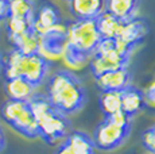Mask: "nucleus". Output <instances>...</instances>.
I'll list each match as a JSON object with an SVG mask.
<instances>
[{
  "instance_id": "obj_4",
  "label": "nucleus",
  "mask_w": 155,
  "mask_h": 154,
  "mask_svg": "<svg viewBox=\"0 0 155 154\" xmlns=\"http://www.w3.org/2000/svg\"><path fill=\"white\" fill-rule=\"evenodd\" d=\"M101 39L96 19H76L66 26V46L85 58L93 54Z\"/></svg>"
},
{
  "instance_id": "obj_2",
  "label": "nucleus",
  "mask_w": 155,
  "mask_h": 154,
  "mask_svg": "<svg viewBox=\"0 0 155 154\" xmlns=\"http://www.w3.org/2000/svg\"><path fill=\"white\" fill-rule=\"evenodd\" d=\"M27 103L37 120L38 134L46 143L54 145L66 137L70 130L68 115L53 107L46 95L35 93Z\"/></svg>"
},
{
  "instance_id": "obj_3",
  "label": "nucleus",
  "mask_w": 155,
  "mask_h": 154,
  "mask_svg": "<svg viewBox=\"0 0 155 154\" xmlns=\"http://www.w3.org/2000/svg\"><path fill=\"white\" fill-rule=\"evenodd\" d=\"M3 69H4L5 80L22 77L31 82L34 87H38L42 84L49 73L50 62L38 53L23 54L16 49H12L3 58Z\"/></svg>"
},
{
  "instance_id": "obj_9",
  "label": "nucleus",
  "mask_w": 155,
  "mask_h": 154,
  "mask_svg": "<svg viewBox=\"0 0 155 154\" xmlns=\"http://www.w3.org/2000/svg\"><path fill=\"white\" fill-rule=\"evenodd\" d=\"M96 85L97 88L104 91H123L131 85V73L127 68L109 70L100 76H96Z\"/></svg>"
},
{
  "instance_id": "obj_12",
  "label": "nucleus",
  "mask_w": 155,
  "mask_h": 154,
  "mask_svg": "<svg viewBox=\"0 0 155 154\" xmlns=\"http://www.w3.org/2000/svg\"><path fill=\"white\" fill-rule=\"evenodd\" d=\"M35 88L31 82L22 77H14V79L5 80L4 89L10 100H18V102H28L35 95Z\"/></svg>"
},
{
  "instance_id": "obj_1",
  "label": "nucleus",
  "mask_w": 155,
  "mask_h": 154,
  "mask_svg": "<svg viewBox=\"0 0 155 154\" xmlns=\"http://www.w3.org/2000/svg\"><path fill=\"white\" fill-rule=\"evenodd\" d=\"M46 97L53 107L65 115L80 111L86 102L85 88L80 79L68 70H58L50 77Z\"/></svg>"
},
{
  "instance_id": "obj_17",
  "label": "nucleus",
  "mask_w": 155,
  "mask_h": 154,
  "mask_svg": "<svg viewBox=\"0 0 155 154\" xmlns=\"http://www.w3.org/2000/svg\"><path fill=\"white\" fill-rule=\"evenodd\" d=\"M123 20H119L117 18L111 15L109 12L104 11L101 15L96 18V25L99 32L103 39H115L117 35Z\"/></svg>"
},
{
  "instance_id": "obj_19",
  "label": "nucleus",
  "mask_w": 155,
  "mask_h": 154,
  "mask_svg": "<svg viewBox=\"0 0 155 154\" xmlns=\"http://www.w3.org/2000/svg\"><path fill=\"white\" fill-rule=\"evenodd\" d=\"M7 16L28 18L34 16V5L31 0H7Z\"/></svg>"
},
{
  "instance_id": "obj_20",
  "label": "nucleus",
  "mask_w": 155,
  "mask_h": 154,
  "mask_svg": "<svg viewBox=\"0 0 155 154\" xmlns=\"http://www.w3.org/2000/svg\"><path fill=\"white\" fill-rule=\"evenodd\" d=\"M30 30H32V19L28 18L7 16V34L10 38L19 37Z\"/></svg>"
},
{
  "instance_id": "obj_15",
  "label": "nucleus",
  "mask_w": 155,
  "mask_h": 154,
  "mask_svg": "<svg viewBox=\"0 0 155 154\" xmlns=\"http://www.w3.org/2000/svg\"><path fill=\"white\" fill-rule=\"evenodd\" d=\"M65 143L69 146L73 154H96L92 138L82 131H73L66 135Z\"/></svg>"
},
{
  "instance_id": "obj_10",
  "label": "nucleus",
  "mask_w": 155,
  "mask_h": 154,
  "mask_svg": "<svg viewBox=\"0 0 155 154\" xmlns=\"http://www.w3.org/2000/svg\"><path fill=\"white\" fill-rule=\"evenodd\" d=\"M58 23H61L58 10L50 3H43L32 16V30L42 37L51 31Z\"/></svg>"
},
{
  "instance_id": "obj_21",
  "label": "nucleus",
  "mask_w": 155,
  "mask_h": 154,
  "mask_svg": "<svg viewBox=\"0 0 155 154\" xmlns=\"http://www.w3.org/2000/svg\"><path fill=\"white\" fill-rule=\"evenodd\" d=\"M142 143L147 152H150L151 154H155V124L153 127H150V129H147L146 131H143Z\"/></svg>"
},
{
  "instance_id": "obj_27",
  "label": "nucleus",
  "mask_w": 155,
  "mask_h": 154,
  "mask_svg": "<svg viewBox=\"0 0 155 154\" xmlns=\"http://www.w3.org/2000/svg\"><path fill=\"white\" fill-rule=\"evenodd\" d=\"M3 68V57H2V54H0V69Z\"/></svg>"
},
{
  "instance_id": "obj_13",
  "label": "nucleus",
  "mask_w": 155,
  "mask_h": 154,
  "mask_svg": "<svg viewBox=\"0 0 155 154\" xmlns=\"http://www.w3.org/2000/svg\"><path fill=\"white\" fill-rule=\"evenodd\" d=\"M144 92L134 87H127L121 91V111H124L131 118L140 112L146 107Z\"/></svg>"
},
{
  "instance_id": "obj_18",
  "label": "nucleus",
  "mask_w": 155,
  "mask_h": 154,
  "mask_svg": "<svg viewBox=\"0 0 155 154\" xmlns=\"http://www.w3.org/2000/svg\"><path fill=\"white\" fill-rule=\"evenodd\" d=\"M100 108L105 116L121 109V91H104L100 95Z\"/></svg>"
},
{
  "instance_id": "obj_24",
  "label": "nucleus",
  "mask_w": 155,
  "mask_h": 154,
  "mask_svg": "<svg viewBox=\"0 0 155 154\" xmlns=\"http://www.w3.org/2000/svg\"><path fill=\"white\" fill-rule=\"evenodd\" d=\"M7 18V0H0V20Z\"/></svg>"
},
{
  "instance_id": "obj_22",
  "label": "nucleus",
  "mask_w": 155,
  "mask_h": 154,
  "mask_svg": "<svg viewBox=\"0 0 155 154\" xmlns=\"http://www.w3.org/2000/svg\"><path fill=\"white\" fill-rule=\"evenodd\" d=\"M105 119H108L109 122L117 124V126H123V127H131V120L132 118L130 115H127L124 111H117L115 114L109 115V116H105Z\"/></svg>"
},
{
  "instance_id": "obj_5",
  "label": "nucleus",
  "mask_w": 155,
  "mask_h": 154,
  "mask_svg": "<svg viewBox=\"0 0 155 154\" xmlns=\"http://www.w3.org/2000/svg\"><path fill=\"white\" fill-rule=\"evenodd\" d=\"M0 114H2L3 120L20 135L28 139L39 137L37 120L27 102H18V100L8 99L2 105Z\"/></svg>"
},
{
  "instance_id": "obj_8",
  "label": "nucleus",
  "mask_w": 155,
  "mask_h": 154,
  "mask_svg": "<svg viewBox=\"0 0 155 154\" xmlns=\"http://www.w3.org/2000/svg\"><path fill=\"white\" fill-rule=\"evenodd\" d=\"M147 32H148L147 23L143 19L134 16L131 19L121 22L120 30H119L116 38L113 39V42H115L116 49L121 54L130 57V53L132 52V49L144 39Z\"/></svg>"
},
{
  "instance_id": "obj_11",
  "label": "nucleus",
  "mask_w": 155,
  "mask_h": 154,
  "mask_svg": "<svg viewBox=\"0 0 155 154\" xmlns=\"http://www.w3.org/2000/svg\"><path fill=\"white\" fill-rule=\"evenodd\" d=\"M69 7L76 19H96L105 11V0H69Z\"/></svg>"
},
{
  "instance_id": "obj_7",
  "label": "nucleus",
  "mask_w": 155,
  "mask_h": 154,
  "mask_svg": "<svg viewBox=\"0 0 155 154\" xmlns=\"http://www.w3.org/2000/svg\"><path fill=\"white\" fill-rule=\"evenodd\" d=\"M130 132L131 127L117 126L104 118L103 122L97 124L92 141L96 149L109 152V150H115L119 146H121L130 137Z\"/></svg>"
},
{
  "instance_id": "obj_16",
  "label": "nucleus",
  "mask_w": 155,
  "mask_h": 154,
  "mask_svg": "<svg viewBox=\"0 0 155 154\" xmlns=\"http://www.w3.org/2000/svg\"><path fill=\"white\" fill-rule=\"evenodd\" d=\"M11 45L23 54H37L39 50V35L34 30H30L19 37L10 38Z\"/></svg>"
},
{
  "instance_id": "obj_6",
  "label": "nucleus",
  "mask_w": 155,
  "mask_h": 154,
  "mask_svg": "<svg viewBox=\"0 0 155 154\" xmlns=\"http://www.w3.org/2000/svg\"><path fill=\"white\" fill-rule=\"evenodd\" d=\"M128 55H124L116 49L113 39H101L94 53L92 54L91 70L94 77L105 72L120 68H127Z\"/></svg>"
},
{
  "instance_id": "obj_14",
  "label": "nucleus",
  "mask_w": 155,
  "mask_h": 154,
  "mask_svg": "<svg viewBox=\"0 0 155 154\" xmlns=\"http://www.w3.org/2000/svg\"><path fill=\"white\" fill-rule=\"evenodd\" d=\"M138 0H105V11L119 20H128L135 16Z\"/></svg>"
},
{
  "instance_id": "obj_26",
  "label": "nucleus",
  "mask_w": 155,
  "mask_h": 154,
  "mask_svg": "<svg viewBox=\"0 0 155 154\" xmlns=\"http://www.w3.org/2000/svg\"><path fill=\"white\" fill-rule=\"evenodd\" d=\"M5 146V137H4V132H3L2 127H0V152L4 149Z\"/></svg>"
},
{
  "instance_id": "obj_23",
  "label": "nucleus",
  "mask_w": 155,
  "mask_h": 154,
  "mask_svg": "<svg viewBox=\"0 0 155 154\" xmlns=\"http://www.w3.org/2000/svg\"><path fill=\"white\" fill-rule=\"evenodd\" d=\"M144 97H146V104L155 105V80L151 82L150 87L144 92Z\"/></svg>"
},
{
  "instance_id": "obj_25",
  "label": "nucleus",
  "mask_w": 155,
  "mask_h": 154,
  "mask_svg": "<svg viewBox=\"0 0 155 154\" xmlns=\"http://www.w3.org/2000/svg\"><path fill=\"white\" fill-rule=\"evenodd\" d=\"M54 154H73V153H71V150L69 149V146L64 142V143H61V146L55 150Z\"/></svg>"
}]
</instances>
